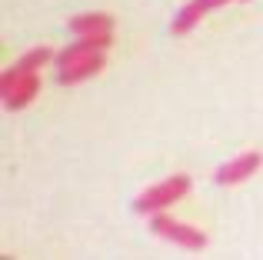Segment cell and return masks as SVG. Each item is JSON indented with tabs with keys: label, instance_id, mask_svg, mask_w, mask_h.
I'll list each match as a JSON object with an SVG mask.
<instances>
[{
	"label": "cell",
	"instance_id": "6",
	"mask_svg": "<svg viewBox=\"0 0 263 260\" xmlns=\"http://www.w3.org/2000/svg\"><path fill=\"white\" fill-rule=\"evenodd\" d=\"M4 104H7V110H24L27 104H30L33 97L40 94V73H27V77H20V80H13L10 87H4Z\"/></svg>",
	"mask_w": 263,
	"mask_h": 260
},
{
	"label": "cell",
	"instance_id": "1",
	"mask_svg": "<svg viewBox=\"0 0 263 260\" xmlns=\"http://www.w3.org/2000/svg\"><path fill=\"white\" fill-rule=\"evenodd\" d=\"M190 194V177L186 174H174L167 177L163 183H154V187H147L140 197L134 200V210L137 214H160V210H167L170 203L183 200V197Z\"/></svg>",
	"mask_w": 263,
	"mask_h": 260
},
{
	"label": "cell",
	"instance_id": "3",
	"mask_svg": "<svg viewBox=\"0 0 263 260\" xmlns=\"http://www.w3.org/2000/svg\"><path fill=\"white\" fill-rule=\"evenodd\" d=\"M260 167H263V154L260 150H250V154H240L237 160L223 163V167L213 174V180H217L220 187H233V183H243L247 177H253Z\"/></svg>",
	"mask_w": 263,
	"mask_h": 260
},
{
	"label": "cell",
	"instance_id": "2",
	"mask_svg": "<svg viewBox=\"0 0 263 260\" xmlns=\"http://www.w3.org/2000/svg\"><path fill=\"white\" fill-rule=\"evenodd\" d=\"M150 230H154L157 237H163V240L177 244V247H186V250H203L206 247V234L197 227H190V224H180L174 217H167L160 210V214H150Z\"/></svg>",
	"mask_w": 263,
	"mask_h": 260
},
{
	"label": "cell",
	"instance_id": "8",
	"mask_svg": "<svg viewBox=\"0 0 263 260\" xmlns=\"http://www.w3.org/2000/svg\"><path fill=\"white\" fill-rule=\"evenodd\" d=\"M103 53H93V57H84V60H73V64L60 67V84H80V80H90L103 70Z\"/></svg>",
	"mask_w": 263,
	"mask_h": 260
},
{
	"label": "cell",
	"instance_id": "7",
	"mask_svg": "<svg viewBox=\"0 0 263 260\" xmlns=\"http://www.w3.org/2000/svg\"><path fill=\"white\" fill-rule=\"evenodd\" d=\"M223 4H230V0H190V4H183L180 13L174 17V33H190L206 13L217 10V7H223Z\"/></svg>",
	"mask_w": 263,
	"mask_h": 260
},
{
	"label": "cell",
	"instance_id": "5",
	"mask_svg": "<svg viewBox=\"0 0 263 260\" xmlns=\"http://www.w3.org/2000/svg\"><path fill=\"white\" fill-rule=\"evenodd\" d=\"M53 57H57V53H53L50 47H33L30 53H24V57H20L17 64L10 67V70H4V77H0V90H4V87H10L13 80L27 77V73H40V67L50 64Z\"/></svg>",
	"mask_w": 263,
	"mask_h": 260
},
{
	"label": "cell",
	"instance_id": "4",
	"mask_svg": "<svg viewBox=\"0 0 263 260\" xmlns=\"http://www.w3.org/2000/svg\"><path fill=\"white\" fill-rule=\"evenodd\" d=\"M110 44H114V33H87V37L73 40L70 47H64V50L57 53V67H67V64H73V60L103 53V50H110Z\"/></svg>",
	"mask_w": 263,
	"mask_h": 260
},
{
	"label": "cell",
	"instance_id": "9",
	"mask_svg": "<svg viewBox=\"0 0 263 260\" xmlns=\"http://www.w3.org/2000/svg\"><path fill=\"white\" fill-rule=\"evenodd\" d=\"M70 30L77 37H87V33H114V17L110 13H80V17H70Z\"/></svg>",
	"mask_w": 263,
	"mask_h": 260
}]
</instances>
